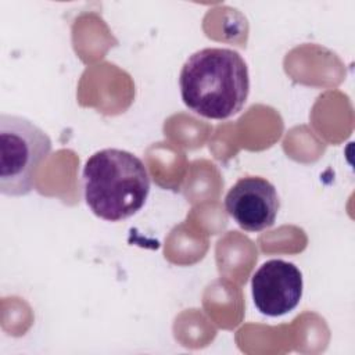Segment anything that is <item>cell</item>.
Returning <instances> with one entry per match:
<instances>
[{
    "label": "cell",
    "instance_id": "cell-3",
    "mask_svg": "<svg viewBox=\"0 0 355 355\" xmlns=\"http://www.w3.org/2000/svg\"><path fill=\"white\" fill-rule=\"evenodd\" d=\"M51 151L49 135L18 115H0V191L8 197L29 194L36 171Z\"/></svg>",
    "mask_w": 355,
    "mask_h": 355
},
{
    "label": "cell",
    "instance_id": "cell-4",
    "mask_svg": "<svg viewBox=\"0 0 355 355\" xmlns=\"http://www.w3.org/2000/svg\"><path fill=\"white\" fill-rule=\"evenodd\" d=\"M304 280L301 270L288 261L269 259L251 279V293L257 309L270 318L291 312L301 301Z\"/></svg>",
    "mask_w": 355,
    "mask_h": 355
},
{
    "label": "cell",
    "instance_id": "cell-1",
    "mask_svg": "<svg viewBox=\"0 0 355 355\" xmlns=\"http://www.w3.org/2000/svg\"><path fill=\"white\" fill-rule=\"evenodd\" d=\"M180 96L186 107L209 119H226L244 107L250 75L244 58L226 47H205L182 67Z\"/></svg>",
    "mask_w": 355,
    "mask_h": 355
},
{
    "label": "cell",
    "instance_id": "cell-5",
    "mask_svg": "<svg viewBox=\"0 0 355 355\" xmlns=\"http://www.w3.org/2000/svg\"><path fill=\"white\" fill-rule=\"evenodd\" d=\"M225 208L241 229L261 232L273 226L280 200L269 180L261 176H245L229 189Z\"/></svg>",
    "mask_w": 355,
    "mask_h": 355
},
{
    "label": "cell",
    "instance_id": "cell-2",
    "mask_svg": "<svg viewBox=\"0 0 355 355\" xmlns=\"http://www.w3.org/2000/svg\"><path fill=\"white\" fill-rule=\"evenodd\" d=\"M85 201L92 212L118 222L143 208L150 176L143 161L119 148H104L87 158L82 171Z\"/></svg>",
    "mask_w": 355,
    "mask_h": 355
}]
</instances>
